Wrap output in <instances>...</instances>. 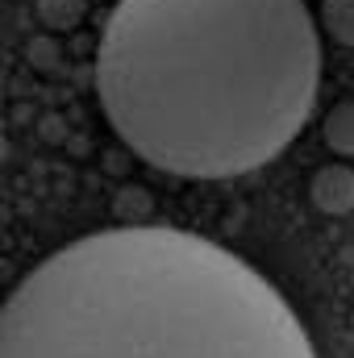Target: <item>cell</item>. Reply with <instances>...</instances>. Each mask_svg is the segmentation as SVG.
Returning a JSON list of instances; mask_svg holds the SVG:
<instances>
[{"label":"cell","mask_w":354,"mask_h":358,"mask_svg":"<svg viewBox=\"0 0 354 358\" xmlns=\"http://www.w3.org/2000/svg\"><path fill=\"white\" fill-rule=\"evenodd\" d=\"M351 329H354V317H351Z\"/></svg>","instance_id":"6"},{"label":"cell","mask_w":354,"mask_h":358,"mask_svg":"<svg viewBox=\"0 0 354 358\" xmlns=\"http://www.w3.org/2000/svg\"><path fill=\"white\" fill-rule=\"evenodd\" d=\"M321 138H325V146H330L334 155L354 159V100H338V104L325 113Z\"/></svg>","instance_id":"4"},{"label":"cell","mask_w":354,"mask_h":358,"mask_svg":"<svg viewBox=\"0 0 354 358\" xmlns=\"http://www.w3.org/2000/svg\"><path fill=\"white\" fill-rule=\"evenodd\" d=\"M321 25L334 42L354 46V0H321Z\"/></svg>","instance_id":"5"},{"label":"cell","mask_w":354,"mask_h":358,"mask_svg":"<svg viewBox=\"0 0 354 358\" xmlns=\"http://www.w3.org/2000/svg\"><path fill=\"white\" fill-rule=\"evenodd\" d=\"M309 200L321 208V213H330V217H346L354 208V171L346 163H330V167H321L313 183H309Z\"/></svg>","instance_id":"3"},{"label":"cell","mask_w":354,"mask_h":358,"mask_svg":"<svg viewBox=\"0 0 354 358\" xmlns=\"http://www.w3.org/2000/svg\"><path fill=\"white\" fill-rule=\"evenodd\" d=\"M0 358H317L267 275L171 225L88 234L0 304Z\"/></svg>","instance_id":"2"},{"label":"cell","mask_w":354,"mask_h":358,"mask_svg":"<svg viewBox=\"0 0 354 358\" xmlns=\"http://www.w3.org/2000/svg\"><path fill=\"white\" fill-rule=\"evenodd\" d=\"M321 34L304 0H117L96 96L117 138L179 179L259 171L304 129Z\"/></svg>","instance_id":"1"}]
</instances>
